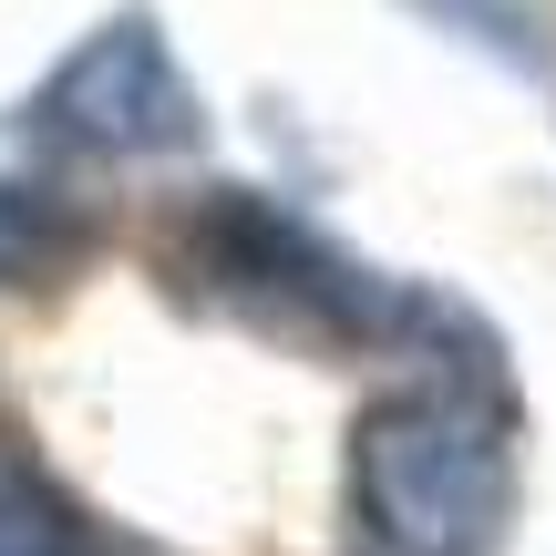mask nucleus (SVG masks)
<instances>
[{
	"label": "nucleus",
	"instance_id": "obj_1",
	"mask_svg": "<svg viewBox=\"0 0 556 556\" xmlns=\"http://www.w3.org/2000/svg\"><path fill=\"white\" fill-rule=\"evenodd\" d=\"M505 381H413L351 433V516L371 556H495L516 505Z\"/></svg>",
	"mask_w": 556,
	"mask_h": 556
},
{
	"label": "nucleus",
	"instance_id": "obj_2",
	"mask_svg": "<svg viewBox=\"0 0 556 556\" xmlns=\"http://www.w3.org/2000/svg\"><path fill=\"white\" fill-rule=\"evenodd\" d=\"M176 278L206 309L248 319L258 340H299V351H361L413 319V299L381 289L351 248H330L309 217H289L258 186H206L176 227Z\"/></svg>",
	"mask_w": 556,
	"mask_h": 556
},
{
	"label": "nucleus",
	"instance_id": "obj_3",
	"mask_svg": "<svg viewBox=\"0 0 556 556\" xmlns=\"http://www.w3.org/2000/svg\"><path fill=\"white\" fill-rule=\"evenodd\" d=\"M31 135L62 144V155L135 165V155H186V144L206 135V103H197V83H186L176 41H165V21L155 11H114L103 31H83L73 52L41 73Z\"/></svg>",
	"mask_w": 556,
	"mask_h": 556
},
{
	"label": "nucleus",
	"instance_id": "obj_4",
	"mask_svg": "<svg viewBox=\"0 0 556 556\" xmlns=\"http://www.w3.org/2000/svg\"><path fill=\"white\" fill-rule=\"evenodd\" d=\"M83 258V217L31 176H0V289H41L52 268Z\"/></svg>",
	"mask_w": 556,
	"mask_h": 556
},
{
	"label": "nucleus",
	"instance_id": "obj_5",
	"mask_svg": "<svg viewBox=\"0 0 556 556\" xmlns=\"http://www.w3.org/2000/svg\"><path fill=\"white\" fill-rule=\"evenodd\" d=\"M0 556H93L73 495H62L11 433H0Z\"/></svg>",
	"mask_w": 556,
	"mask_h": 556
}]
</instances>
